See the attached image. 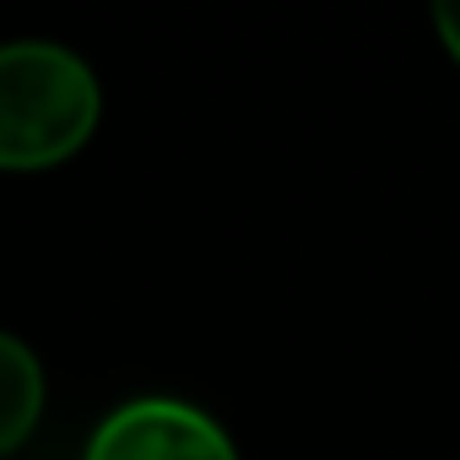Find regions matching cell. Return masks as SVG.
Segmentation results:
<instances>
[{
    "mask_svg": "<svg viewBox=\"0 0 460 460\" xmlns=\"http://www.w3.org/2000/svg\"><path fill=\"white\" fill-rule=\"evenodd\" d=\"M98 76L49 39L0 44V173H44L98 130Z\"/></svg>",
    "mask_w": 460,
    "mask_h": 460,
    "instance_id": "1",
    "label": "cell"
},
{
    "mask_svg": "<svg viewBox=\"0 0 460 460\" xmlns=\"http://www.w3.org/2000/svg\"><path fill=\"white\" fill-rule=\"evenodd\" d=\"M433 28H438L444 55L460 66V0H438V6H433Z\"/></svg>",
    "mask_w": 460,
    "mask_h": 460,
    "instance_id": "4",
    "label": "cell"
},
{
    "mask_svg": "<svg viewBox=\"0 0 460 460\" xmlns=\"http://www.w3.org/2000/svg\"><path fill=\"white\" fill-rule=\"evenodd\" d=\"M82 460H239L222 422L179 395H136L114 406Z\"/></svg>",
    "mask_w": 460,
    "mask_h": 460,
    "instance_id": "2",
    "label": "cell"
},
{
    "mask_svg": "<svg viewBox=\"0 0 460 460\" xmlns=\"http://www.w3.org/2000/svg\"><path fill=\"white\" fill-rule=\"evenodd\" d=\"M39 417H44V363L22 336L0 331V460L33 438Z\"/></svg>",
    "mask_w": 460,
    "mask_h": 460,
    "instance_id": "3",
    "label": "cell"
}]
</instances>
